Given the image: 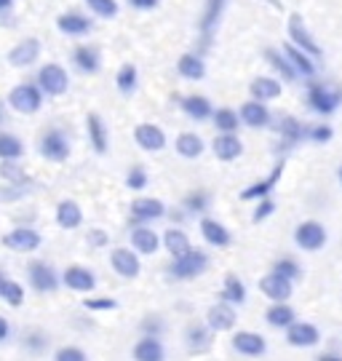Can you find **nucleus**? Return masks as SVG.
I'll return each instance as SVG.
<instances>
[{"mask_svg": "<svg viewBox=\"0 0 342 361\" xmlns=\"http://www.w3.org/2000/svg\"><path fill=\"white\" fill-rule=\"evenodd\" d=\"M27 279H30V286L35 292H40V295H51V292H56L59 284H62V279L56 276V271L51 268L46 259H32L27 265Z\"/></svg>", "mask_w": 342, "mask_h": 361, "instance_id": "3", "label": "nucleus"}, {"mask_svg": "<svg viewBox=\"0 0 342 361\" xmlns=\"http://www.w3.org/2000/svg\"><path fill=\"white\" fill-rule=\"evenodd\" d=\"M73 62L80 73H86V75H94V73H99L102 67V59H99V51L94 49V46H78L75 51H73Z\"/></svg>", "mask_w": 342, "mask_h": 361, "instance_id": "30", "label": "nucleus"}, {"mask_svg": "<svg viewBox=\"0 0 342 361\" xmlns=\"http://www.w3.org/2000/svg\"><path fill=\"white\" fill-rule=\"evenodd\" d=\"M281 174H283V161H279L276 166H273V171L267 174L265 180L254 182V185H249L246 190L241 193L243 201H262V198H267V195L276 190V185H279Z\"/></svg>", "mask_w": 342, "mask_h": 361, "instance_id": "14", "label": "nucleus"}, {"mask_svg": "<svg viewBox=\"0 0 342 361\" xmlns=\"http://www.w3.org/2000/svg\"><path fill=\"white\" fill-rule=\"evenodd\" d=\"M225 3H228V0H206V8H203L201 22H198L203 46H209V40H212V32H214L216 25H219V16H222V8H225Z\"/></svg>", "mask_w": 342, "mask_h": 361, "instance_id": "21", "label": "nucleus"}, {"mask_svg": "<svg viewBox=\"0 0 342 361\" xmlns=\"http://www.w3.org/2000/svg\"><path fill=\"white\" fill-rule=\"evenodd\" d=\"M8 335H11V326H8V322L0 316V343H6V340H8Z\"/></svg>", "mask_w": 342, "mask_h": 361, "instance_id": "58", "label": "nucleus"}, {"mask_svg": "<svg viewBox=\"0 0 342 361\" xmlns=\"http://www.w3.org/2000/svg\"><path fill=\"white\" fill-rule=\"evenodd\" d=\"M83 308L86 310H115L118 308V302H115L113 297H89V300H83Z\"/></svg>", "mask_w": 342, "mask_h": 361, "instance_id": "53", "label": "nucleus"}, {"mask_svg": "<svg viewBox=\"0 0 342 361\" xmlns=\"http://www.w3.org/2000/svg\"><path fill=\"white\" fill-rule=\"evenodd\" d=\"M40 155L46 161H54V164H62L70 155V140L67 134L59 129H49L43 137H40Z\"/></svg>", "mask_w": 342, "mask_h": 361, "instance_id": "6", "label": "nucleus"}, {"mask_svg": "<svg viewBox=\"0 0 342 361\" xmlns=\"http://www.w3.org/2000/svg\"><path fill=\"white\" fill-rule=\"evenodd\" d=\"M219 300H222V302H230V305H243V302H246V286H243V281L238 276H233V273L225 276Z\"/></svg>", "mask_w": 342, "mask_h": 361, "instance_id": "34", "label": "nucleus"}, {"mask_svg": "<svg viewBox=\"0 0 342 361\" xmlns=\"http://www.w3.org/2000/svg\"><path fill=\"white\" fill-rule=\"evenodd\" d=\"M134 140L140 145L142 150H147V153H161L166 147V134L161 126H155V123H140L137 129H134Z\"/></svg>", "mask_w": 342, "mask_h": 361, "instance_id": "13", "label": "nucleus"}, {"mask_svg": "<svg viewBox=\"0 0 342 361\" xmlns=\"http://www.w3.org/2000/svg\"><path fill=\"white\" fill-rule=\"evenodd\" d=\"M54 361H89V356H86V350L78 348V345H64V348L54 353Z\"/></svg>", "mask_w": 342, "mask_h": 361, "instance_id": "50", "label": "nucleus"}, {"mask_svg": "<svg viewBox=\"0 0 342 361\" xmlns=\"http://www.w3.org/2000/svg\"><path fill=\"white\" fill-rule=\"evenodd\" d=\"M164 249L174 257H182V255H188L193 246H190V238H188V233L179 231V228H169L164 233Z\"/></svg>", "mask_w": 342, "mask_h": 361, "instance_id": "33", "label": "nucleus"}, {"mask_svg": "<svg viewBox=\"0 0 342 361\" xmlns=\"http://www.w3.org/2000/svg\"><path fill=\"white\" fill-rule=\"evenodd\" d=\"M0 177L8 182V185H16V188H25L27 182V171L16 161H3L0 164Z\"/></svg>", "mask_w": 342, "mask_h": 361, "instance_id": "46", "label": "nucleus"}, {"mask_svg": "<svg viewBox=\"0 0 342 361\" xmlns=\"http://www.w3.org/2000/svg\"><path fill=\"white\" fill-rule=\"evenodd\" d=\"M337 177H340V182H342V166H340V171H337Z\"/></svg>", "mask_w": 342, "mask_h": 361, "instance_id": "62", "label": "nucleus"}, {"mask_svg": "<svg viewBox=\"0 0 342 361\" xmlns=\"http://www.w3.org/2000/svg\"><path fill=\"white\" fill-rule=\"evenodd\" d=\"M236 305H230V302H216L212 308L206 310V324L212 326V332H228L236 326Z\"/></svg>", "mask_w": 342, "mask_h": 361, "instance_id": "12", "label": "nucleus"}, {"mask_svg": "<svg viewBox=\"0 0 342 361\" xmlns=\"http://www.w3.org/2000/svg\"><path fill=\"white\" fill-rule=\"evenodd\" d=\"M107 241H110V238H107L104 231H99V228L89 231V246H97V249H99V246H107Z\"/></svg>", "mask_w": 342, "mask_h": 361, "instance_id": "56", "label": "nucleus"}, {"mask_svg": "<svg viewBox=\"0 0 342 361\" xmlns=\"http://www.w3.org/2000/svg\"><path fill=\"white\" fill-rule=\"evenodd\" d=\"M252 99H259V102H267V99H276L281 97V83L276 78H254L252 86Z\"/></svg>", "mask_w": 342, "mask_h": 361, "instance_id": "36", "label": "nucleus"}, {"mask_svg": "<svg viewBox=\"0 0 342 361\" xmlns=\"http://www.w3.org/2000/svg\"><path fill=\"white\" fill-rule=\"evenodd\" d=\"M0 297H3L11 308H19V305L25 302V286L19 284V281H13V279H3V284H0Z\"/></svg>", "mask_w": 342, "mask_h": 361, "instance_id": "43", "label": "nucleus"}, {"mask_svg": "<svg viewBox=\"0 0 342 361\" xmlns=\"http://www.w3.org/2000/svg\"><path fill=\"white\" fill-rule=\"evenodd\" d=\"M110 265L121 279H137L142 271L140 252L137 249H126V246H118L110 252Z\"/></svg>", "mask_w": 342, "mask_h": 361, "instance_id": "7", "label": "nucleus"}, {"mask_svg": "<svg viewBox=\"0 0 342 361\" xmlns=\"http://www.w3.org/2000/svg\"><path fill=\"white\" fill-rule=\"evenodd\" d=\"M316 361H342V356H337V353H321V356H316Z\"/></svg>", "mask_w": 342, "mask_h": 361, "instance_id": "59", "label": "nucleus"}, {"mask_svg": "<svg viewBox=\"0 0 342 361\" xmlns=\"http://www.w3.org/2000/svg\"><path fill=\"white\" fill-rule=\"evenodd\" d=\"M182 207H185L188 214H203V212H209V207H212V195L206 193V190H193L190 195H185Z\"/></svg>", "mask_w": 342, "mask_h": 361, "instance_id": "44", "label": "nucleus"}, {"mask_svg": "<svg viewBox=\"0 0 342 361\" xmlns=\"http://www.w3.org/2000/svg\"><path fill=\"white\" fill-rule=\"evenodd\" d=\"M283 54L292 59V65L297 67V73H303V75H313V73H316V65L310 62L307 51H303L300 46H294V43H286V46H283Z\"/></svg>", "mask_w": 342, "mask_h": 361, "instance_id": "42", "label": "nucleus"}, {"mask_svg": "<svg viewBox=\"0 0 342 361\" xmlns=\"http://www.w3.org/2000/svg\"><path fill=\"white\" fill-rule=\"evenodd\" d=\"M134 361H166V348L161 343V337H140L137 345L131 348Z\"/></svg>", "mask_w": 342, "mask_h": 361, "instance_id": "22", "label": "nucleus"}, {"mask_svg": "<svg viewBox=\"0 0 342 361\" xmlns=\"http://www.w3.org/2000/svg\"><path fill=\"white\" fill-rule=\"evenodd\" d=\"M164 329H166V324L161 316H147V319L142 322V335H147V337H161Z\"/></svg>", "mask_w": 342, "mask_h": 361, "instance_id": "52", "label": "nucleus"}, {"mask_svg": "<svg viewBox=\"0 0 342 361\" xmlns=\"http://www.w3.org/2000/svg\"><path fill=\"white\" fill-rule=\"evenodd\" d=\"M86 6H89L91 13H97L102 19H113L115 13H118V3L115 0H86Z\"/></svg>", "mask_w": 342, "mask_h": 361, "instance_id": "49", "label": "nucleus"}, {"mask_svg": "<svg viewBox=\"0 0 342 361\" xmlns=\"http://www.w3.org/2000/svg\"><path fill=\"white\" fill-rule=\"evenodd\" d=\"M38 86L49 97H62L70 89V75H67V70L62 65L49 62V65H43L38 70Z\"/></svg>", "mask_w": 342, "mask_h": 361, "instance_id": "5", "label": "nucleus"}, {"mask_svg": "<svg viewBox=\"0 0 342 361\" xmlns=\"http://www.w3.org/2000/svg\"><path fill=\"white\" fill-rule=\"evenodd\" d=\"M265 59L273 65V70H276V73H281V78H283V80H294V78H297V67L292 65V59H289L286 54L276 51V49H267Z\"/></svg>", "mask_w": 342, "mask_h": 361, "instance_id": "41", "label": "nucleus"}, {"mask_svg": "<svg viewBox=\"0 0 342 361\" xmlns=\"http://www.w3.org/2000/svg\"><path fill=\"white\" fill-rule=\"evenodd\" d=\"M161 241H164V238H158V233L152 231V228H147V225H137V228L131 231V246H134L140 255H155Z\"/></svg>", "mask_w": 342, "mask_h": 361, "instance_id": "25", "label": "nucleus"}, {"mask_svg": "<svg viewBox=\"0 0 342 361\" xmlns=\"http://www.w3.org/2000/svg\"><path fill=\"white\" fill-rule=\"evenodd\" d=\"M241 121L249 129H265L267 123H270V110H267L265 102L249 99V102L241 104Z\"/></svg>", "mask_w": 342, "mask_h": 361, "instance_id": "24", "label": "nucleus"}, {"mask_svg": "<svg viewBox=\"0 0 342 361\" xmlns=\"http://www.w3.org/2000/svg\"><path fill=\"white\" fill-rule=\"evenodd\" d=\"M174 147H177V153L182 155V158H198V155L206 150V145H203V140L195 134V131H185V134H179Z\"/></svg>", "mask_w": 342, "mask_h": 361, "instance_id": "37", "label": "nucleus"}, {"mask_svg": "<svg viewBox=\"0 0 342 361\" xmlns=\"http://www.w3.org/2000/svg\"><path fill=\"white\" fill-rule=\"evenodd\" d=\"M3 121H6V104L0 102V123H3Z\"/></svg>", "mask_w": 342, "mask_h": 361, "instance_id": "61", "label": "nucleus"}, {"mask_svg": "<svg viewBox=\"0 0 342 361\" xmlns=\"http://www.w3.org/2000/svg\"><path fill=\"white\" fill-rule=\"evenodd\" d=\"M276 212V204L270 201V198H262L259 204H257V209H254V214H252V222H262V219H267L270 214Z\"/></svg>", "mask_w": 342, "mask_h": 361, "instance_id": "55", "label": "nucleus"}, {"mask_svg": "<svg viewBox=\"0 0 342 361\" xmlns=\"http://www.w3.org/2000/svg\"><path fill=\"white\" fill-rule=\"evenodd\" d=\"M126 185L131 190H145L147 188V171L142 166H131L126 174Z\"/></svg>", "mask_w": 342, "mask_h": 361, "instance_id": "51", "label": "nucleus"}, {"mask_svg": "<svg viewBox=\"0 0 342 361\" xmlns=\"http://www.w3.org/2000/svg\"><path fill=\"white\" fill-rule=\"evenodd\" d=\"M8 104H11V110L22 113V116H32V113H38L40 104H43V91L35 83H22V86L11 89Z\"/></svg>", "mask_w": 342, "mask_h": 361, "instance_id": "4", "label": "nucleus"}, {"mask_svg": "<svg viewBox=\"0 0 342 361\" xmlns=\"http://www.w3.org/2000/svg\"><path fill=\"white\" fill-rule=\"evenodd\" d=\"M201 235H203V241H206V244L216 246V249H225V246H230V241H233V235H230L228 228H225L222 222L212 219V217L201 219Z\"/></svg>", "mask_w": 342, "mask_h": 361, "instance_id": "23", "label": "nucleus"}, {"mask_svg": "<svg viewBox=\"0 0 342 361\" xmlns=\"http://www.w3.org/2000/svg\"><path fill=\"white\" fill-rule=\"evenodd\" d=\"M56 27L64 35H73V38H80V35H89L91 32V19L83 16V13H62L56 19Z\"/></svg>", "mask_w": 342, "mask_h": 361, "instance_id": "27", "label": "nucleus"}, {"mask_svg": "<svg viewBox=\"0 0 342 361\" xmlns=\"http://www.w3.org/2000/svg\"><path fill=\"white\" fill-rule=\"evenodd\" d=\"M38 56H40V40L27 38L22 43H16L11 51H8V62L13 67H30L38 62Z\"/></svg>", "mask_w": 342, "mask_h": 361, "instance_id": "19", "label": "nucleus"}, {"mask_svg": "<svg viewBox=\"0 0 342 361\" xmlns=\"http://www.w3.org/2000/svg\"><path fill=\"white\" fill-rule=\"evenodd\" d=\"M43 244V238H40L38 231H32V228H13L11 233H6L3 235V246L6 249H11V252H35L40 249Z\"/></svg>", "mask_w": 342, "mask_h": 361, "instance_id": "9", "label": "nucleus"}, {"mask_svg": "<svg viewBox=\"0 0 342 361\" xmlns=\"http://www.w3.org/2000/svg\"><path fill=\"white\" fill-rule=\"evenodd\" d=\"M13 6V0H0V13H6Z\"/></svg>", "mask_w": 342, "mask_h": 361, "instance_id": "60", "label": "nucleus"}, {"mask_svg": "<svg viewBox=\"0 0 342 361\" xmlns=\"http://www.w3.org/2000/svg\"><path fill=\"white\" fill-rule=\"evenodd\" d=\"M80 222H83V212H80L75 201L64 198V201L56 204V225L62 231H75V228H80Z\"/></svg>", "mask_w": 342, "mask_h": 361, "instance_id": "26", "label": "nucleus"}, {"mask_svg": "<svg viewBox=\"0 0 342 361\" xmlns=\"http://www.w3.org/2000/svg\"><path fill=\"white\" fill-rule=\"evenodd\" d=\"M212 121H214V126L219 134H236L238 126L243 123L241 113H236V110H230V107H219V110H214Z\"/></svg>", "mask_w": 342, "mask_h": 361, "instance_id": "38", "label": "nucleus"}, {"mask_svg": "<svg viewBox=\"0 0 342 361\" xmlns=\"http://www.w3.org/2000/svg\"><path fill=\"white\" fill-rule=\"evenodd\" d=\"M185 343H188V348L193 350V353H201V350H206L209 345H212V326L206 324H190L188 329H185Z\"/></svg>", "mask_w": 342, "mask_h": 361, "instance_id": "31", "label": "nucleus"}, {"mask_svg": "<svg viewBox=\"0 0 342 361\" xmlns=\"http://www.w3.org/2000/svg\"><path fill=\"white\" fill-rule=\"evenodd\" d=\"M233 348L238 350L241 356L257 359V356H265L267 343H265V337L257 335V332H236V335H233Z\"/></svg>", "mask_w": 342, "mask_h": 361, "instance_id": "18", "label": "nucleus"}, {"mask_svg": "<svg viewBox=\"0 0 342 361\" xmlns=\"http://www.w3.org/2000/svg\"><path fill=\"white\" fill-rule=\"evenodd\" d=\"M259 292L267 300H273V302H286L292 297V281L279 276V273H267L265 279L259 281Z\"/></svg>", "mask_w": 342, "mask_h": 361, "instance_id": "16", "label": "nucleus"}, {"mask_svg": "<svg viewBox=\"0 0 342 361\" xmlns=\"http://www.w3.org/2000/svg\"><path fill=\"white\" fill-rule=\"evenodd\" d=\"M206 268H209V255L201 252V249H190L188 255L171 259L169 273H171L177 281H190V279H198L201 273H206Z\"/></svg>", "mask_w": 342, "mask_h": 361, "instance_id": "2", "label": "nucleus"}, {"mask_svg": "<svg viewBox=\"0 0 342 361\" xmlns=\"http://www.w3.org/2000/svg\"><path fill=\"white\" fill-rule=\"evenodd\" d=\"M137 67L134 65H123L121 70H118V75H115V86H118V91L123 94V97H128V94H134V89H137Z\"/></svg>", "mask_w": 342, "mask_h": 361, "instance_id": "45", "label": "nucleus"}, {"mask_svg": "<svg viewBox=\"0 0 342 361\" xmlns=\"http://www.w3.org/2000/svg\"><path fill=\"white\" fill-rule=\"evenodd\" d=\"M273 273H279L283 279H289V281H297L300 276H303V268L294 262L292 257H281L276 259V265H273Z\"/></svg>", "mask_w": 342, "mask_h": 361, "instance_id": "48", "label": "nucleus"}, {"mask_svg": "<svg viewBox=\"0 0 342 361\" xmlns=\"http://www.w3.org/2000/svg\"><path fill=\"white\" fill-rule=\"evenodd\" d=\"M286 343L294 348H313L321 343V332H318L316 324L294 322L292 326H286Z\"/></svg>", "mask_w": 342, "mask_h": 361, "instance_id": "11", "label": "nucleus"}, {"mask_svg": "<svg viewBox=\"0 0 342 361\" xmlns=\"http://www.w3.org/2000/svg\"><path fill=\"white\" fill-rule=\"evenodd\" d=\"M342 102V89L331 83H310L307 86V104L318 116H331Z\"/></svg>", "mask_w": 342, "mask_h": 361, "instance_id": "1", "label": "nucleus"}, {"mask_svg": "<svg viewBox=\"0 0 342 361\" xmlns=\"http://www.w3.org/2000/svg\"><path fill=\"white\" fill-rule=\"evenodd\" d=\"M212 150H214L219 161H236L243 153V145L238 140V134H219L212 142Z\"/></svg>", "mask_w": 342, "mask_h": 361, "instance_id": "28", "label": "nucleus"}, {"mask_svg": "<svg viewBox=\"0 0 342 361\" xmlns=\"http://www.w3.org/2000/svg\"><path fill=\"white\" fill-rule=\"evenodd\" d=\"M131 8H140V11H152L158 8V0H128Z\"/></svg>", "mask_w": 342, "mask_h": 361, "instance_id": "57", "label": "nucleus"}, {"mask_svg": "<svg viewBox=\"0 0 342 361\" xmlns=\"http://www.w3.org/2000/svg\"><path fill=\"white\" fill-rule=\"evenodd\" d=\"M25 155V142L8 134V131H0V161H19Z\"/></svg>", "mask_w": 342, "mask_h": 361, "instance_id": "39", "label": "nucleus"}, {"mask_svg": "<svg viewBox=\"0 0 342 361\" xmlns=\"http://www.w3.org/2000/svg\"><path fill=\"white\" fill-rule=\"evenodd\" d=\"M294 244L305 249V252H318L321 246L326 244V231H324V225L316 222V219H307L303 225H297V231H294Z\"/></svg>", "mask_w": 342, "mask_h": 361, "instance_id": "8", "label": "nucleus"}, {"mask_svg": "<svg viewBox=\"0 0 342 361\" xmlns=\"http://www.w3.org/2000/svg\"><path fill=\"white\" fill-rule=\"evenodd\" d=\"M331 137H334V131H331V126H310L307 129V140L310 142H316V145H324V142H329Z\"/></svg>", "mask_w": 342, "mask_h": 361, "instance_id": "54", "label": "nucleus"}, {"mask_svg": "<svg viewBox=\"0 0 342 361\" xmlns=\"http://www.w3.org/2000/svg\"><path fill=\"white\" fill-rule=\"evenodd\" d=\"M161 217H166L164 201H158V198H137V201H131V222L134 225H147V222H155Z\"/></svg>", "mask_w": 342, "mask_h": 361, "instance_id": "10", "label": "nucleus"}, {"mask_svg": "<svg viewBox=\"0 0 342 361\" xmlns=\"http://www.w3.org/2000/svg\"><path fill=\"white\" fill-rule=\"evenodd\" d=\"M182 113L193 121H206V118L214 116V110H212V102L201 97V94H190V97H182Z\"/></svg>", "mask_w": 342, "mask_h": 361, "instance_id": "29", "label": "nucleus"}, {"mask_svg": "<svg viewBox=\"0 0 342 361\" xmlns=\"http://www.w3.org/2000/svg\"><path fill=\"white\" fill-rule=\"evenodd\" d=\"M289 38H292L294 46H300L303 51L313 54V56L321 54V46H318L316 40H313V35L307 32V27H305L300 13H292V16H289Z\"/></svg>", "mask_w": 342, "mask_h": 361, "instance_id": "17", "label": "nucleus"}, {"mask_svg": "<svg viewBox=\"0 0 342 361\" xmlns=\"http://www.w3.org/2000/svg\"><path fill=\"white\" fill-rule=\"evenodd\" d=\"M62 284L73 292H94L97 286V276L94 271L83 268V265H70L67 271L62 273Z\"/></svg>", "mask_w": 342, "mask_h": 361, "instance_id": "15", "label": "nucleus"}, {"mask_svg": "<svg viewBox=\"0 0 342 361\" xmlns=\"http://www.w3.org/2000/svg\"><path fill=\"white\" fill-rule=\"evenodd\" d=\"M3 279H6V276H3V271H0V284H3Z\"/></svg>", "mask_w": 342, "mask_h": 361, "instance_id": "63", "label": "nucleus"}, {"mask_svg": "<svg viewBox=\"0 0 342 361\" xmlns=\"http://www.w3.org/2000/svg\"><path fill=\"white\" fill-rule=\"evenodd\" d=\"M22 345H25L27 353L40 356V353H46V348H49V335H46V332H40V329H32V332H27L25 335Z\"/></svg>", "mask_w": 342, "mask_h": 361, "instance_id": "47", "label": "nucleus"}, {"mask_svg": "<svg viewBox=\"0 0 342 361\" xmlns=\"http://www.w3.org/2000/svg\"><path fill=\"white\" fill-rule=\"evenodd\" d=\"M177 70L182 78H188V80H201L206 75V65L201 62V56H195V54H182L177 62Z\"/></svg>", "mask_w": 342, "mask_h": 361, "instance_id": "40", "label": "nucleus"}, {"mask_svg": "<svg viewBox=\"0 0 342 361\" xmlns=\"http://www.w3.org/2000/svg\"><path fill=\"white\" fill-rule=\"evenodd\" d=\"M265 322L270 326H276V329H286V326H292L297 322V313H294L292 305H286V302H273L270 308L265 310Z\"/></svg>", "mask_w": 342, "mask_h": 361, "instance_id": "32", "label": "nucleus"}, {"mask_svg": "<svg viewBox=\"0 0 342 361\" xmlns=\"http://www.w3.org/2000/svg\"><path fill=\"white\" fill-rule=\"evenodd\" d=\"M86 131H89V142L94 147V153L97 155H104L110 150V131L104 126V121H102L97 113H91L86 118Z\"/></svg>", "mask_w": 342, "mask_h": 361, "instance_id": "20", "label": "nucleus"}, {"mask_svg": "<svg viewBox=\"0 0 342 361\" xmlns=\"http://www.w3.org/2000/svg\"><path fill=\"white\" fill-rule=\"evenodd\" d=\"M276 131L281 134V140H283V142H289V145H297V142H303V140H307V129H305L303 123L292 116L281 118Z\"/></svg>", "mask_w": 342, "mask_h": 361, "instance_id": "35", "label": "nucleus"}]
</instances>
